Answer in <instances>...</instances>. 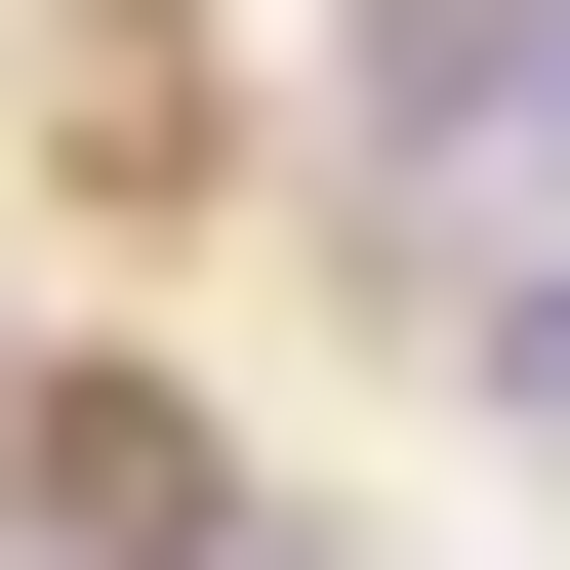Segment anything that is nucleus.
<instances>
[{"mask_svg":"<svg viewBox=\"0 0 570 570\" xmlns=\"http://www.w3.org/2000/svg\"><path fill=\"white\" fill-rule=\"evenodd\" d=\"M0 570H245V449L204 407H41L0 449Z\"/></svg>","mask_w":570,"mask_h":570,"instance_id":"f257e3e1","label":"nucleus"}]
</instances>
